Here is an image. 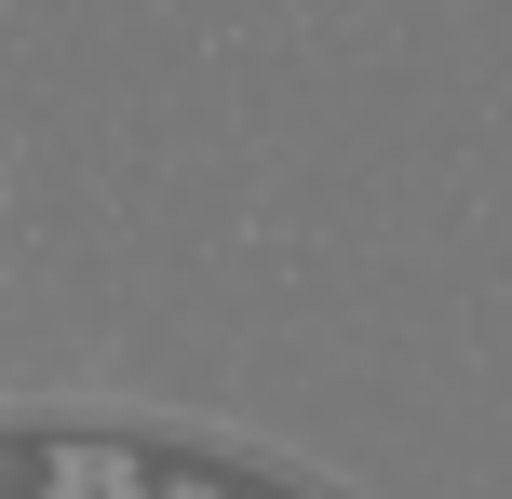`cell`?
Listing matches in <instances>:
<instances>
[{
  "label": "cell",
  "mask_w": 512,
  "mask_h": 499,
  "mask_svg": "<svg viewBox=\"0 0 512 499\" xmlns=\"http://www.w3.org/2000/svg\"><path fill=\"white\" fill-rule=\"evenodd\" d=\"M0 499H256V486L162 473V459H81V446H0Z\"/></svg>",
  "instance_id": "cell-1"
}]
</instances>
